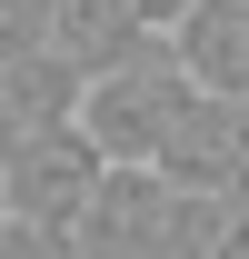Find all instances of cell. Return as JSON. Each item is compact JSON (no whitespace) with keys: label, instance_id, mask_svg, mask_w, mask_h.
<instances>
[{"label":"cell","instance_id":"7a4b0ae2","mask_svg":"<svg viewBox=\"0 0 249 259\" xmlns=\"http://www.w3.org/2000/svg\"><path fill=\"white\" fill-rule=\"evenodd\" d=\"M100 199H110V150H100L90 130H40V140H20V160H10V180H0V209L30 229H80L100 220Z\"/></svg>","mask_w":249,"mask_h":259},{"label":"cell","instance_id":"3957f363","mask_svg":"<svg viewBox=\"0 0 249 259\" xmlns=\"http://www.w3.org/2000/svg\"><path fill=\"white\" fill-rule=\"evenodd\" d=\"M159 180H180V190H239L249 180V100H219L199 90V110L180 120V140L159 150Z\"/></svg>","mask_w":249,"mask_h":259},{"label":"cell","instance_id":"30bf717a","mask_svg":"<svg viewBox=\"0 0 249 259\" xmlns=\"http://www.w3.org/2000/svg\"><path fill=\"white\" fill-rule=\"evenodd\" d=\"M0 229H10V209H0Z\"/></svg>","mask_w":249,"mask_h":259},{"label":"cell","instance_id":"ba28073f","mask_svg":"<svg viewBox=\"0 0 249 259\" xmlns=\"http://www.w3.org/2000/svg\"><path fill=\"white\" fill-rule=\"evenodd\" d=\"M189 10H199V0H140V20H150V30H159V40H170V30H180V20H189Z\"/></svg>","mask_w":249,"mask_h":259},{"label":"cell","instance_id":"52a82bcc","mask_svg":"<svg viewBox=\"0 0 249 259\" xmlns=\"http://www.w3.org/2000/svg\"><path fill=\"white\" fill-rule=\"evenodd\" d=\"M0 259H80V239H70V229H30V220H10V229H0Z\"/></svg>","mask_w":249,"mask_h":259},{"label":"cell","instance_id":"8992f818","mask_svg":"<svg viewBox=\"0 0 249 259\" xmlns=\"http://www.w3.org/2000/svg\"><path fill=\"white\" fill-rule=\"evenodd\" d=\"M50 50V0H0V70Z\"/></svg>","mask_w":249,"mask_h":259},{"label":"cell","instance_id":"5b68a950","mask_svg":"<svg viewBox=\"0 0 249 259\" xmlns=\"http://www.w3.org/2000/svg\"><path fill=\"white\" fill-rule=\"evenodd\" d=\"M170 40H180V60H189V80H199V90L249 100V0H199Z\"/></svg>","mask_w":249,"mask_h":259},{"label":"cell","instance_id":"6da1fadb","mask_svg":"<svg viewBox=\"0 0 249 259\" xmlns=\"http://www.w3.org/2000/svg\"><path fill=\"white\" fill-rule=\"evenodd\" d=\"M189 110H199V80H189L180 40H150L140 60H120V70H100V80H90L80 130L110 150V169H159V150L180 140Z\"/></svg>","mask_w":249,"mask_h":259},{"label":"cell","instance_id":"9c48e42d","mask_svg":"<svg viewBox=\"0 0 249 259\" xmlns=\"http://www.w3.org/2000/svg\"><path fill=\"white\" fill-rule=\"evenodd\" d=\"M10 160H20V120L0 110V180H10Z\"/></svg>","mask_w":249,"mask_h":259},{"label":"cell","instance_id":"277c9868","mask_svg":"<svg viewBox=\"0 0 249 259\" xmlns=\"http://www.w3.org/2000/svg\"><path fill=\"white\" fill-rule=\"evenodd\" d=\"M150 20H140V0H50V50H60L80 80H100V70H120L150 50Z\"/></svg>","mask_w":249,"mask_h":259}]
</instances>
